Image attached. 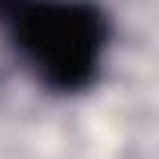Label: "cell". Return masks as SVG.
Returning a JSON list of instances; mask_svg holds the SVG:
<instances>
[{"label": "cell", "mask_w": 159, "mask_h": 159, "mask_svg": "<svg viewBox=\"0 0 159 159\" xmlns=\"http://www.w3.org/2000/svg\"><path fill=\"white\" fill-rule=\"evenodd\" d=\"M3 28L47 91L81 94L97 81L109 22L94 0H22Z\"/></svg>", "instance_id": "cell-1"}, {"label": "cell", "mask_w": 159, "mask_h": 159, "mask_svg": "<svg viewBox=\"0 0 159 159\" xmlns=\"http://www.w3.org/2000/svg\"><path fill=\"white\" fill-rule=\"evenodd\" d=\"M19 3H22V0H0V25H7V19L16 13Z\"/></svg>", "instance_id": "cell-2"}]
</instances>
